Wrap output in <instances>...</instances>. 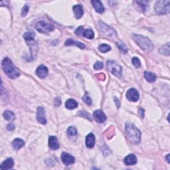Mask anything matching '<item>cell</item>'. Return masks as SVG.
I'll return each mask as SVG.
<instances>
[{
    "label": "cell",
    "mask_w": 170,
    "mask_h": 170,
    "mask_svg": "<svg viewBox=\"0 0 170 170\" xmlns=\"http://www.w3.org/2000/svg\"><path fill=\"white\" fill-rule=\"evenodd\" d=\"M1 69L5 74L10 79H15L20 75V71L15 66L13 61L8 57H5L2 61Z\"/></svg>",
    "instance_id": "obj_1"
},
{
    "label": "cell",
    "mask_w": 170,
    "mask_h": 170,
    "mask_svg": "<svg viewBox=\"0 0 170 170\" xmlns=\"http://www.w3.org/2000/svg\"><path fill=\"white\" fill-rule=\"evenodd\" d=\"M126 132L128 140L131 143L138 144L141 140V132L134 125L130 123L126 124Z\"/></svg>",
    "instance_id": "obj_2"
},
{
    "label": "cell",
    "mask_w": 170,
    "mask_h": 170,
    "mask_svg": "<svg viewBox=\"0 0 170 170\" xmlns=\"http://www.w3.org/2000/svg\"><path fill=\"white\" fill-rule=\"evenodd\" d=\"M133 39L136 41L142 49L147 52L152 51L154 49V45H153L151 40L144 36L140 35H133Z\"/></svg>",
    "instance_id": "obj_3"
},
{
    "label": "cell",
    "mask_w": 170,
    "mask_h": 170,
    "mask_svg": "<svg viewBox=\"0 0 170 170\" xmlns=\"http://www.w3.org/2000/svg\"><path fill=\"white\" fill-rule=\"evenodd\" d=\"M169 0H160L156 2L155 5V11L158 15H165L169 13Z\"/></svg>",
    "instance_id": "obj_4"
},
{
    "label": "cell",
    "mask_w": 170,
    "mask_h": 170,
    "mask_svg": "<svg viewBox=\"0 0 170 170\" xmlns=\"http://www.w3.org/2000/svg\"><path fill=\"white\" fill-rule=\"evenodd\" d=\"M35 29L39 32L42 33H49L54 30V27L52 24L45 21H39L35 24Z\"/></svg>",
    "instance_id": "obj_5"
},
{
    "label": "cell",
    "mask_w": 170,
    "mask_h": 170,
    "mask_svg": "<svg viewBox=\"0 0 170 170\" xmlns=\"http://www.w3.org/2000/svg\"><path fill=\"white\" fill-rule=\"evenodd\" d=\"M107 66L108 70L112 72L115 76L120 77L122 73V68L118 63L114 61H108L107 63Z\"/></svg>",
    "instance_id": "obj_6"
},
{
    "label": "cell",
    "mask_w": 170,
    "mask_h": 170,
    "mask_svg": "<svg viewBox=\"0 0 170 170\" xmlns=\"http://www.w3.org/2000/svg\"><path fill=\"white\" fill-rule=\"evenodd\" d=\"M37 120L41 124H47V118L45 117V112L44 108L39 107L37 109Z\"/></svg>",
    "instance_id": "obj_7"
},
{
    "label": "cell",
    "mask_w": 170,
    "mask_h": 170,
    "mask_svg": "<svg viewBox=\"0 0 170 170\" xmlns=\"http://www.w3.org/2000/svg\"><path fill=\"white\" fill-rule=\"evenodd\" d=\"M127 98L131 102H136L139 99V93L135 88H130L126 93Z\"/></svg>",
    "instance_id": "obj_8"
},
{
    "label": "cell",
    "mask_w": 170,
    "mask_h": 170,
    "mask_svg": "<svg viewBox=\"0 0 170 170\" xmlns=\"http://www.w3.org/2000/svg\"><path fill=\"white\" fill-rule=\"evenodd\" d=\"M93 118L94 120L98 123H103L107 120V116L102 110H95L93 113Z\"/></svg>",
    "instance_id": "obj_9"
},
{
    "label": "cell",
    "mask_w": 170,
    "mask_h": 170,
    "mask_svg": "<svg viewBox=\"0 0 170 170\" xmlns=\"http://www.w3.org/2000/svg\"><path fill=\"white\" fill-rule=\"evenodd\" d=\"M98 27L100 28V29L102 31V33H104V34L107 35L112 36L113 34L115 33V31H114L112 28H111L110 27L107 26V25L104 24V23H102V22H99Z\"/></svg>",
    "instance_id": "obj_10"
},
{
    "label": "cell",
    "mask_w": 170,
    "mask_h": 170,
    "mask_svg": "<svg viewBox=\"0 0 170 170\" xmlns=\"http://www.w3.org/2000/svg\"><path fill=\"white\" fill-rule=\"evenodd\" d=\"M61 160H62L63 163L65 166L71 165L74 162V158L66 152L63 153L62 155H61Z\"/></svg>",
    "instance_id": "obj_11"
},
{
    "label": "cell",
    "mask_w": 170,
    "mask_h": 170,
    "mask_svg": "<svg viewBox=\"0 0 170 170\" xmlns=\"http://www.w3.org/2000/svg\"><path fill=\"white\" fill-rule=\"evenodd\" d=\"M48 72V69H47V66L43 65H41L37 69L36 73H37L39 77L41 78V79H44V78H45L47 76Z\"/></svg>",
    "instance_id": "obj_12"
},
{
    "label": "cell",
    "mask_w": 170,
    "mask_h": 170,
    "mask_svg": "<svg viewBox=\"0 0 170 170\" xmlns=\"http://www.w3.org/2000/svg\"><path fill=\"white\" fill-rule=\"evenodd\" d=\"M14 166V161H13V158H9L7 160H5L4 162L1 163L0 166V169L2 170H7L12 168Z\"/></svg>",
    "instance_id": "obj_13"
},
{
    "label": "cell",
    "mask_w": 170,
    "mask_h": 170,
    "mask_svg": "<svg viewBox=\"0 0 170 170\" xmlns=\"http://www.w3.org/2000/svg\"><path fill=\"white\" fill-rule=\"evenodd\" d=\"M49 146L50 149L56 150L59 148V144L55 136H50L49 138Z\"/></svg>",
    "instance_id": "obj_14"
},
{
    "label": "cell",
    "mask_w": 170,
    "mask_h": 170,
    "mask_svg": "<svg viewBox=\"0 0 170 170\" xmlns=\"http://www.w3.org/2000/svg\"><path fill=\"white\" fill-rule=\"evenodd\" d=\"M95 144V136L93 133L89 134L86 137V146L88 148H93Z\"/></svg>",
    "instance_id": "obj_15"
},
{
    "label": "cell",
    "mask_w": 170,
    "mask_h": 170,
    "mask_svg": "<svg viewBox=\"0 0 170 170\" xmlns=\"http://www.w3.org/2000/svg\"><path fill=\"white\" fill-rule=\"evenodd\" d=\"M124 163L127 166H132L137 163V158L134 154H130L127 155L124 159Z\"/></svg>",
    "instance_id": "obj_16"
},
{
    "label": "cell",
    "mask_w": 170,
    "mask_h": 170,
    "mask_svg": "<svg viewBox=\"0 0 170 170\" xmlns=\"http://www.w3.org/2000/svg\"><path fill=\"white\" fill-rule=\"evenodd\" d=\"M91 2L96 12L99 13H103V12L104 11V7L103 6L101 1H98V0H94V1H92Z\"/></svg>",
    "instance_id": "obj_17"
},
{
    "label": "cell",
    "mask_w": 170,
    "mask_h": 170,
    "mask_svg": "<svg viewBox=\"0 0 170 170\" xmlns=\"http://www.w3.org/2000/svg\"><path fill=\"white\" fill-rule=\"evenodd\" d=\"M72 9H73L75 18L77 19H80L82 18L83 14H84V11H83L82 7L80 6V5H74V6L72 7Z\"/></svg>",
    "instance_id": "obj_18"
},
{
    "label": "cell",
    "mask_w": 170,
    "mask_h": 170,
    "mask_svg": "<svg viewBox=\"0 0 170 170\" xmlns=\"http://www.w3.org/2000/svg\"><path fill=\"white\" fill-rule=\"evenodd\" d=\"M65 45L69 46V45H76L78 47H79L80 49H85V45L83 44L81 42H79V41H74L73 39H69L66 41L65 42Z\"/></svg>",
    "instance_id": "obj_19"
},
{
    "label": "cell",
    "mask_w": 170,
    "mask_h": 170,
    "mask_svg": "<svg viewBox=\"0 0 170 170\" xmlns=\"http://www.w3.org/2000/svg\"><path fill=\"white\" fill-rule=\"evenodd\" d=\"M25 145V142L23 140L20 138H16L12 142V146L15 150H18L22 147H23Z\"/></svg>",
    "instance_id": "obj_20"
},
{
    "label": "cell",
    "mask_w": 170,
    "mask_h": 170,
    "mask_svg": "<svg viewBox=\"0 0 170 170\" xmlns=\"http://www.w3.org/2000/svg\"><path fill=\"white\" fill-rule=\"evenodd\" d=\"M65 107L66 108L69 110H73L74 108H77L78 107L77 102L73 99H69L65 103Z\"/></svg>",
    "instance_id": "obj_21"
},
{
    "label": "cell",
    "mask_w": 170,
    "mask_h": 170,
    "mask_svg": "<svg viewBox=\"0 0 170 170\" xmlns=\"http://www.w3.org/2000/svg\"><path fill=\"white\" fill-rule=\"evenodd\" d=\"M144 77L147 81L150 82H154L156 80V76L155 74L152 73V72L146 71L144 72Z\"/></svg>",
    "instance_id": "obj_22"
},
{
    "label": "cell",
    "mask_w": 170,
    "mask_h": 170,
    "mask_svg": "<svg viewBox=\"0 0 170 170\" xmlns=\"http://www.w3.org/2000/svg\"><path fill=\"white\" fill-rule=\"evenodd\" d=\"M4 118L8 121H13L15 119V114L13 113L12 111L7 110L4 113Z\"/></svg>",
    "instance_id": "obj_23"
},
{
    "label": "cell",
    "mask_w": 170,
    "mask_h": 170,
    "mask_svg": "<svg viewBox=\"0 0 170 170\" xmlns=\"http://www.w3.org/2000/svg\"><path fill=\"white\" fill-rule=\"evenodd\" d=\"M159 53L162 55H166L169 56V43H167L161 47V48L159 49Z\"/></svg>",
    "instance_id": "obj_24"
},
{
    "label": "cell",
    "mask_w": 170,
    "mask_h": 170,
    "mask_svg": "<svg viewBox=\"0 0 170 170\" xmlns=\"http://www.w3.org/2000/svg\"><path fill=\"white\" fill-rule=\"evenodd\" d=\"M83 36L85 37L86 38L89 39H93L94 37V31L90 29H86L84 33H83Z\"/></svg>",
    "instance_id": "obj_25"
},
{
    "label": "cell",
    "mask_w": 170,
    "mask_h": 170,
    "mask_svg": "<svg viewBox=\"0 0 170 170\" xmlns=\"http://www.w3.org/2000/svg\"><path fill=\"white\" fill-rule=\"evenodd\" d=\"M35 37V33L33 31H28L25 33L23 35L24 39L26 41H28L30 40H33Z\"/></svg>",
    "instance_id": "obj_26"
},
{
    "label": "cell",
    "mask_w": 170,
    "mask_h": 170,
    "mask_svg": "<svg viewBox=\"0 0 170 170\" xmlns=\"http://www.w3.org/2000/svg\"><path fill=\"white\" fill-rule=\"evenodd\" d=\"M98 50L101 53H105L108 52L111 50V47L110 46L108 45L107 44H102L99 45L98 47Z\"/></svg>",
    "instance_id": "obj_27"
},
{
    "label": "cell",
    "mask_w": 170,
    "mask_h": 170,
    "mask_svg": "<svg viewBox=\"0 0 170 170\" xmlns=\"http://www.w3.org/2000/svg\"><path fill=\"white\" fill-rule=\"evenodd\" d=\"M116 45L118 47L119 49L122 52H123L124 54H126L128 53V49L126 46L125 45L124 43H122L121 42H117L116 43Z\"/></svg>",
    "instance_id": "obj_28"
},
{
    "label": "cell",
    "mask_w": 170,
    "mask_h": 170,
    "mask_svg": "<svg viewBox=\"0 0 170 170\" xmlns=\"http://www.w3.org/2000/svg\"><path fill=\"white\" fill-rule=\"evenodd\" d=\"M132 63L136 68H139L141 66V62L140 59L137 57H134L132 59Z\"/></svg>",
    "instance_id": "obj_29"
},
{
    "label": "cell",
    "mask_w": 170,
    "mask_h": 170,
    "mask_svg": "<svg viewBox=\"0 0 170 170\" xmlns=\"http://www.w3.org/2000/svg\"><path fill=\"white\" fill-rule=\"evenodd\" d=\"M77 134V130L75 129L74 127L71 126L68 128V130H67V134L70 136H75Z\"/></svg>",
    "instance_id": "obj_30"
},
{
    "label": "cell",
    "mask_w": 170,
    "mask_h": 170,
    "mask_svg": "<svg viewBox=\"0 0 170 170\" xmlns=\"http://www.w3.org/2000/svg\"><path fill=\"white\" fill-rule=\"evenodd\" d=\"M135 2L142 8V10L145 11V9H146V7L147 6V1H136Z\"/></svg>",
    "instance_id": "obj_31"
},
{
    "label": "cell",
    "mask_w": 170,
    "mask_h": 170,
    "mask_svg": "<svg viewBox=\"0 0 170 170\" xmlns=\"http://www.w3.org/2000/svg\"><path fill=\"white\" fill-rule=\"evenodd\" d=\"M82 100H84V102H86V104L88 105H90L92 104V99L90 98V97L87 94H86L85 95L83 96Z\"/></svg>",
    "instance_id": "obj_32"
},
{
    "label": "cell",
    "mask_w": 170,
    "mask_h": 170,
    "mask_svg": "<svg viewBox=\"0 0 170 170\" xmlns=\"http://www.w3.org/2000/svg\"><path fill=\"white\" fill-rule=\"evenodd\" d=\"M103 66H104V64L102 62H100V61H98L94 65V68L96 70H100V69L103 68Z\"/></svg>",
    "instance_id": "obj_33"
},
{
    "label": "cell",
    "mask_w": 170,
    "mask_h": 170,
    "mask_svg": "<svg viewBox=\"0 0 170 170\" xmlns=\"http://www.w3.org/2000/svg\"><path fill=\"white\" fill-rule=\"evenodd\" d=\"M29 12V6L27 5H25V6L23 7L21 10V15L23 17L26 16Z\"/></svg>",
    "instance_id": "obj_34"
},
{
    "label": "cell",
    "mask_w": 170,
    "mask_h": 170,
    "mask_svg": "<svg viewBox=\"0 0 170 170\" xmlns=\"http://www.w3.org/2000/svg\"><path fill=\"white\" fill-rule=\"evenodd\" d=\"M84 31H85L84 29H83V27L82 26H80L78 27L76 31H75V33H76L77 35H81L82 34H83Z\"/></svg>",
    "instance_id": "obj_35"
},
{
    "label": "cell",
    "mask_w": 170,
    "mask_h": 170,
    "mask_svg": "<svg viewBox=\"0 0 170 170\" xmlns=\"http://www.w3.org/2000/svg\"><path fill=\"white\" fill-rule=\"evenodd\" d=\"M54 104L56 107H60L61 104V100L60 98V97H56L54 100Z\"/></svg>",
    "instance_id": "obj_36"
},
{
    "label": "cell",
    "mask_w": 170,
    "mask_h": 170,
    "mask_svg": "<svg viewBox=\"0 0 170 170\" xmlns=\"http://www.w3.org/2000/svg\"><path fill=\"white\" fill-rule=\"evenodd\" d=\"M96 77L100 80H104L105 79L106 76L104 73H100V74H96Z\"/></svg>",
    "instance_id": "obj_37"
},
{
    "label": "cell",
    "mask_w": 170,
    "mask_h": 170,
    "mask_svg": "<svg viewBox=\"0 0 170 170\" xmlns=\"http://www.w3.org/2000/svg\"><path fill=\"white\" fill-rule=\"evenodd\" d=\"M7 129L9 130V131H12L15 129V126H14V124H12V123H11V124H9L7 125Z\"/></svg>",
    "instance_id": "obj_38"
},
{
    "label": "cell",
    "mask_w": 170,
    "mask_h": 170,
    "mask_svg": "<svg viewBox=\"0 0 170 170\" xmlns=\"http://www.w3.org/2000/svg\"><path fill=\"white\" fill-rule=\"evenodd\" d=\"M169 154H168V155L166 156V159H167L166 160H167V161H168V163H169Z\"/></svg>",
    "instance_id": "obj_39"
}]
</instances>
